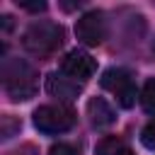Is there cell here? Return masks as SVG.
I'll return each mask as SVG.
<instances>
[{
  "instance_id": "6da1fadb",
  "label": "cell",
  "mask_w": 155,
  "mask_h": 155,
  "mask_svg": "<svg viewBox=\"0 0 155 155\" xmlns=\"http://www.w3.org/2000/svg\"><path fill=\"white\" fill-rule=\"evenodd\" d=\"M2 85H5V92L12 102L29 99L36 94V70L22 58H5Z\"/></svg>"
},
{
  "instance_id": "7a4b0ae2",
  "label": "cell",
  "mask_w": 155,
  "mask_h": 155,
  "mask_svg": "<svg viewBox=\"0 0 155 155\" xmlns=\"http://www.w3.org/2000/svg\"><path fill=\"white\" fill-rule=\"evenodd\" d=\"M65 41V29L56 22H34L22 34V46L34 56H51Z\"/></svg>"
},
{
  "instance_id": "3957f363",
  "label": "cell",
  "mask_w": 155,
  "mask_h": 155,
  "mask_svg": "<svg viewBox=\"0 0 155 155\" xmlns=\"http://www.w3.org/2000/svg\"><path fill=\"white\" fill-rule=\"evenodd\" d=\"M75 119L68 104H44L34 111V126L41 133H65L75 126Z\"/></svg>"
},
{
  "instance_id": "277c9868",
  "label": "cell",
  "mask_w": 155,
  "mask_h": 155,
  "mask_svg": "<svg viewBox=\"0 0 155 155\" xmlns=\"http://www.w3.org/2000/svg\"><path fill=\"white\" fill-rule=\"evenodd\" d=\"M102 87L109 90L121 107H133L136 104V82H133V75L124 68H109L102 73Z\"/></svg>"
},
{
  "instance_id": "5b68a950",
  "label": "cell",
  "mask_w": 155,
  "mask_h": 155,
  "mask_svg": "<svg viewBox=\"0 0 155 155\" xmlns=\"http://www.w3.org/2000/svg\"><path fill=\"white\" fill-rule=\"evenodd\" d=\"M75 34L78 39L85 44V46H99L107 36V22H104V15L99 10H90L85 12L78 24H75Z\"/></svg>"
},
{
  "instance_id": "8992f818",
  "label": "cell",
  "mask_w": 155,
  "mask_h": 155,
  "mask_svg": "<svg viewBox=\"0 0 155 155\" xmlns=\"http://www.w3.org/2000/svg\"><path fill=\"white\" fill-rule=\"evenodd\" d=\"M94 70H97L94 58H92L87 51H80V48L68 51L65 58L61 61V73L68 75V78H73V80H80V82L90 80V78L94 75Z\"/></svg>"
},
{
  "instance_id": "52a82bcc",
  "label": "cell",
  "mask_w": 155,
  "mask_h": 155,
  "mask_svg": "<svg viewBox=\"0 0 155 155\" xmlns=\"http://www.w3.org/2000/svg\"><path fill=\"white\" fill-rule=\"evenodd\" d=\"M46 90H48V94H53V97H58V99H73V97L80 94L82 85H80L78 80L68 78V75L51 73V75L46 78Z\"/></svg>"
},
{
  "instance_id": "ba28073f",
  "label": "cell",
  "mask_w": 155,
  "mask_h": 155,
  "mask_svg": "<svg viewBox=\"0 0 155 155\" xmlns=\"http://www.w3.org/2000/svg\"><path fill=\"white\" fill-rule=\"evenodd\" d=\"M87 116H90V121H92V126H97V128H102V126H111L114 124V109L107 104V99H102V97H92L90 102H87Z\"/></svg>"
},
{
  "instance_id": "9c48e42d",
  "label": "cell",
  "mask_w": 155,
  "mask_h": 155,
  "mask_svg": "<svg viewBox=\"0 0 155 155\" xmlns=\"http://www.w3.org/2000/svg\"><path fill=\"white\" fill-rule=\"evenodd\" d=\"M126 143L119 138V136H104L99 143H97V155H114V153H119L121 148H124Z\"/></svg>"
},
{
  "instance_id": "30bf717a",
  "label": "cell",
  "mask_w": 155,
  "mask_h": 155,
  "mask_svg": "<svg viewBox=\"0 0 155 155\" xmlns=\"http://www.w3.org/2000/svg\"><path fill=\"white\" fill-rule=\"evenodd\" d=\"M140 104L145 109H155V78H150L145 85H143V92H140Z\"/></svg>"
},
{
  "instance_id": "8fae6325",
  "label": "cell",
  "mask_w": 155,
  "mask_h": 155,
  "mask_svg": "<svg viewBox=\"0 0 155 155\" xmlns=\"http://www.w3.org/2000/svg\"><path fill=\"white\" fill-rule=\"evenodd\" d=\"M140 140H143L145 148H155V116L143 126V131H140Z\"/></svg>"
},
{
  "instance_id": "7c38bea8",
  "label": "cell",
  "mask_w": 155,
  "mask_h": 155,
  "mask_svg": "<svg viewBox=\"0 0 155 155\" xmlns=\"http://www.w3.org/2000/svg\"><path fill=\"white\" fill-rule=\"evenodd\" d=\"M15 131H19V121L12 116H2V138H12Z\"/></svg>"
},
{
  "instance_id": "4fadbf2b",
  "label": "cell",
  "mask_w": 155,
  "mask_h": 155,
  "mask_svg": "<svg viewBox=\"0 0 155 155\" xmlns=\"http://www.w3.org/2000/svg\"><path fill=\"white\" fill-rule=\"evenodd\" d=\"M48 155H80V150L75 145H70V143H58V145H53L48 150Z\"/></svg>"
},
{
  "instance_id": "5bb4252c",
  "label": "cell",
  "mask_w": 155,
  "mask_h": 155,
  "mask_svg": "<svg viewBox=\"0 0 155 155\" xmlns=\"http://www.w3.org/2000/svg\"><path fill=\"white\" fill-rule=\"evenodd\" d=\"M7 155H36V148H34L31 143H27V145H22V148H17V150L7 153Z\"/></svg>"
},
{
  "instance_id": "9a60e30c",
  "label": "cell",
  "mask_w": 155,
  "mask_h": 155,
  "mask_svg": "<svg viewBox=\"0 0 155 155\" xmlns=\"http://www.w3.org/2000/svg\"><path fill=\"white\" fill-rule=\"evenodd\" d=\"M19 7L24 10H31V12H39V10H46V2H17Z\"/></svg>"
},
{
  "instance_id": "2e32d148",
  "label": "cell",
  "mask_w": 155,
  "mask_h": 155,
  "mask_svg": "<svg viewBox=\"0 0 155 155\" xmlns=\"http://www.w3.org/2000/svg\"><path fill=\"white\" fill-rule=\"evenodd\" d=\"M114 155H133V153H131V148H128V145H124V148H121L119 153H114Z\"/></svg>"
}]
</instances>
